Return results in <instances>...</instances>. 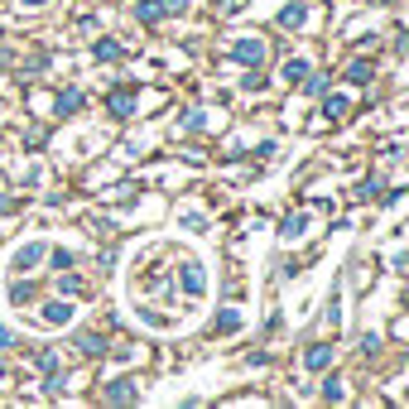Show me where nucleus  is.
Returning a JSON list of instances; mask_svg holds the SVG:
<instances>
[{"mask_svg": "<svg viewBox=\"0 0 409 409\" xmlns=\"http://www.w3.org/2000/svg\"><path fill=\"white\" fill-rule=\"evenodd\" d=\"M318 395H322V400H327V405H337V400H347V390H342V381H337V376H327V381H322V390H318Z\"/></svg>", "mask_w": 409, "mask_h": 409, "instance_id": "nucleus-14", "label": "nucleus"}, {"mask_svg": "<svg viewBox=\"0 0 409 409\" xmlns=\"http://www.w3.org/2000/svg\"><path fill=\"white\" fill-rule=\"evenodd\" d=\"M322 116H327V120H342V116H347V97H327V102H322Z\"/></svg>", "mask_w": 409, "mask_h": 409, "instance_id": "nucleus-18", "label": "nucleus"}, {"mask_svg": "<svg viewBox=\"0 0 409 409\" xmlns=\"http://www.w3.org/2000/svg\"><path fill=\"white\" fill-rule=\"evenodd\" d=\"M39 318H44L48 327H58V322H68V318H73V304H63V299H48V304H44V313H39Z\"/></svg>", "mask_w": 409, "mask_h": 409, "instance_id": "nucleus-5", "label": "nucleus"}, {"mask_svg": "<svg viewBox=\"0 0 409 409\" xmlns=\"http://www.w3.org/2000/svg\"><path fill=\"white\" fill-rule=\"evenodd\" d=\"M304 366L308 371H327V366H332V347H327V342H313L304 352Z\"/></svg>", "mask_w": 409, "mask_h": 409, "instance_id": "nucleus-3", "label": "nucleus"}, {"mask_svg": "<svg viewBox=\"0 0 409 409\" xmlns=\"http://www.w3.org/2000/svg\"><path fill=\"white\" fill-rule=\"evenodd\" d=\"M24 5H29V10H39V5H48V0H24Z\"/></svg>", "mask_w": 409, "mask_h": 409, "instance_id": "nucleus-27", "label": "nucleus"}, {"mask_svg": "<svg viewBox=\"0 0 409 409\" xmlns=\"http://www.w3.org/2000/svg\"><path fill=\"white\" fill-rule=\"evenodd\" d=\"M308 78V63L304 58H289V63H284V82H304Z\"/></svg>", "mask_w": 409, "mask_h": 409, "instance_id": "nucleus-16", "label": "nucleus"}, {"mask_svg": "<svg viewBox=\"0 0 409 409\" xmlns=\"http://www.w3.org/2000/svg\"><path fill=\"white\" fill-rule=\"evenodd\" d=\"M299 87H304L308 97H318V92H327V78H322V73H313V68H308V78H304V82H299Z\"/></svg>", "mask_w": 409, "mask_h": 409, "instance_id": "nucleus-17", "label": "nucleus"}, {"mask_svg": "<svg viewBox=\"0 0 409 409\" xmlns=\"http://www.w3.org/2000/svg\"><path fill=\"white\" fill-rule=\"evenodd\" d=\"M44 390H48V395H63V371H58V366L48 371V381H44Z\"/></svg>", "mask_w": 409, "mask_h": 409, "instance_id": "nucleus-23", "label": "nucleus"}, {"mask_svg": "<svg viewBox=\"0 0 409 409\" xmlns=\"http://www.w3.org/2000/svg\"><path fill=\"white\" fill-rule=\"evenodd\" d=\"M48 260H53V270H73V265H78V255H73V251H53Z\"/></svg>", "mask_w": 409, "mask_h": 409, "instance_id": "nucleus-21", "label": "nucleus"}, {"mask_svg": "<svg viewBox=\"0 0 409 409\" xmlns=\"http://www.w3.org/2000/svg\"><path fill=\"white\" fill-rule=\"evenodd\" d=\"M236 327H241V313L236 308H221L217 322H212V332H236Z\"/></svg>", "mask_w": 409, "mask_h": 409, "instance_id": "nucleus-13", "label": "nucleus"}, {"mask_svg": "<svg viewBox=\"0 0 409 409\" xmlns=\"http://www.w3.org/2000/svg\"><path fill=\"white\" fill-rule=\"evenodd\" d=\"M92 58H97V63H116V58H120V44H111V39H102V44L92 48Z\"/></svg>", "mask_w": 409, "mask_h": 409, "instance_id": "nucleus-15", "label": "nucleus"}, {"mask_svg": "<svg viewBox=\"0 0 409 409\" xmlns=\"http://www.w3.org/2000/svg\"><path fill=\"white\" fill-rule=\"evenodd\" d=\"M135 19H140V24H159V19H169V15H164V0H135Z\"/></svg>", "mask_w": 409, "mask_h": 409, "instance_id": "nucleus-4", "label": "nucleus"}, {"mask_svg": "<svg viewBox=\"0 0 409 409\" xmlns=\"http://www.w3.org/2000/svg\"><path fill=\"white\" fill-rule=\"evenodd\" d=\"M78 352H82V356H102V352H106V337H97V332H82V337H78Z\"/></svg>", "mask_w": 409, "mask_h": 409, "instance_id": "nucleus-12", "label": "nucleus"}, {"mask_svg": "<svg viewBox=\"0 0 409 409\" xmlns=\"http://www.w3.org/2000/svg\"><path fill=\"white\" fill-rule=\"evenodd\" d=\"M188 10V0H164V15H183Z\"/></svg>", "mask_w": 409, "mask_h": 409, "instance_id": "nucleus-25", "label": "nucleus"}, {"mask_svg": "<svg viewBox=\"0 0 409 409\" xmlns=\"http://www.w3.org/2000/svg\"><path fill=\"white\" fill-rule=\"evenodd\" d=\"M231 53H236V63H246V68H260V63H265V44H260L255 34L236 39V48H231Z\"/></svg>", "mask_w": 409, "mask_h": 409, "instance_id": "nucleus-1", "label": "nucleus"}, {"mask_svg": "<svg viewBox=\"0 0 409 409\" xmlns=\"http://www.w3.org/2000/svg\"><path fill=\"white\" fill-rule=\"evenodd\" d=\"M356 198H361V203H371V198H381V179H366V183H361V193H356Z\"/></svg>", "mask_w": 409, "mask_h": 409, "instance_id": "nucleus-22", "label": "nucleus"}, {"mask_svg": "<svg viewBox=\"0 0 409 409\" xmlns=\"http://www.w3.org/2000/svg\"><path fill=\"white\" fill-rule=\"evenodd\" d=\"M371 78H376V68H371V63H366V58H356V63H352V68H347V82H356V87H366V82H371Z\"/></svg>", "mask_w": 409, "mask_h": 409, "instance_id": "nucleus-10", "label": "nucleus"}, {"mask_svg": "<svg viewBox=\"0 0 409 409\" xmlns=\"http://www.w3.org/2000/svg\"><path fill=\"white\" fill-rule=\"evenodd\" d=\"M78 106H82V92H63V97H58V116H73Z\"/></svg>", "mask_w": 409, "mask_h": 409, "instance_id": "nucleus-19", "label": "nucleus"}, {"mask_svg": "<svg viewBox=\"0 0 409 409\" xmlns=\"http://www.w3.org/2000/svg\"><path fill=\"white\" fill-rule=\"evenodd\" d=\"M308 231V212H294V217H284V226H280V241H299Z\"/></svg>", "mask_w": 409, "mask_h": 409, "instance_id": "nucleus-8", "label": "nucleus"}, {"mask_svg": "<svg viewBox=\"0 0 409 409\" xmlns=\"http://www.w3.org/2000/svg\"><path fill=\"white\" fill-rule=\"evenodd\" d=\"M106 106H111V116H120V120H130V116H135V97H130V92H111Z\"/></svg>", "mask_w": 409, "mask_h": 409, "instance_id": "nucleus-9", "label": "nucleus"}, {"mask_svg": "<svg viewBox=\"0 0 409 409\" xmlns=\"http://www.w3.org/2000/svg\"><path fill=\"white\" fill-rule=\"evenodd\" d=\"M280 24H284V29H304L308 24V5H299V0L284 5V10H280Z\"/></svg>", "mask_w": 409, "mask_h": 409, "instance_id": "nucleus-7", "label": "nucleus"}, {"mask_svg": "<svg viewBox=\"0 0 409 409\" xmlns=\"http://www.w3.org/2000/svg\"><path fill=\"white\" fill-rule=\"evenodd\" d=\"M241 87H246V92H265V87H270V78H260V68H251V78H246Z\"/></svg>", "mask_w": 409, "mask_h": 409, "instance_id": "nucleus-20", "label": "nucleus"}, {"mask_svg": "<svg viewBox=\"0 0 409 409\" xmlns=\"http://www.w3.org/2000/svg\"><path fill=\"white\" fill-rule=\"evenodd\" d=\"M44 255H48V251H44L39 241H34V246H19V251H15V270H34Z\"/></svg>", "mask_w": 409, "mask_h": 409, "instance_id": "nucleus-6", "label": "nucleus"}, {"mask_svg": "<svg viewBox=\"0 0 409 409\" xmlns=\"http://www.w3.org/2000/svg\"><path fill=\"white\" fill-rule=\"evenodd\" d=\"M183 289H188L193 299L207 289V280H203V270H198V265H183Z\"/></svg>", "mask_w": 409, "mask_h": 409, "instance_id": "nucleus-11", "label": "nucleus"}, {"mask_svg": "<svg viewBox=\"0 0 409 409\" xmlns=\"http://www.w3.org/2000/svg\"><path fill=\"white\" fill-rule=\"evenodd\" d=\"M10 342H15V337H10V327H0V347H10Z\"/></svg>", "mask_w": 409, "mask_h": 409, "instance_id": "nucleus-26", "label": "nucleus"}, {"mask_svg": "<svg viewBox=\"0 0 409 409\" xmlns=\"http://www.w3.org/2000/svg\"><path fill=\"white\" fill-rule=\"evenodd\" d=\"M10 299H15V304H24V299H34V284H15V289H10Z\"/></svg>", "mask_w": 409, "mask_h": 409, "instance_id": "nucleus-24", "label": "nucleus"}, {"mask_svg": "<svg viewBox=\"0 0 409 409\" xmlns=\"http://www.w3.org/2000/svg\"><path fill=\"white\" fill-rule=\"evenodd\" d=\"M102 395L111 400V405H130V400H140V385H135V381H111Z\"/></svg>", "mask_w": 409, "mask_h": 409, "instance_id": "nucleus-2", "label": "nucleus"}]
</instances>
